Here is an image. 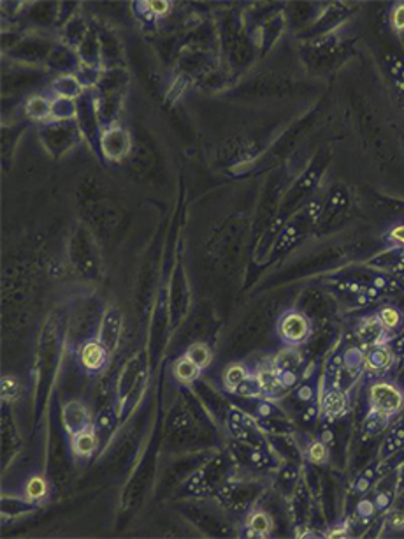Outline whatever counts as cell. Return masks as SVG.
Masks as SVG:
<instances>
[{
    "label": "cell",
    "mask_w": 404,
    "mask_h": 539,
    "mask_svg": "<svg viewBox=\"0 0 404 539\" xmlns=\"http://www.w3.org/2000/svg\"><path fill=\"white\" fill-rule=\"evenodd\" d=\"M369 403H371V411L378 412L385 418H392L403 409L404 397L396 384L380 381V383L372 384L369 390Z\"/></svg>",
    "instance_id": "1"
},
{
    "label": "cell",
    "mask_w": 404,
    "mask_h": 539,
    "mask_svg": "<svg viewBox=\"0 0 404 539\" xmlns=\"http://www.w3.org/2000/svg\"><path fill=\"white\" fill-rule=\"evenodd\" d=\"M122 332H123V316L120 308L116 307H107L102 314V321H100V328H99V342L102 344L104 348L107 349V352L111 355V352L116 351L118 348L120 339H122Z\"/></svg>",
    "instance_id": "2"
},
{
    "label": "cell",
    "mask_w": 404,
    "mask_h": 539,
    "mask_svg": "<svg viewBox=\"0 0 404 539\" xmlns=\"http://www.w3.org/2000/svg\"><path fill=\"white\" fill-rule=\"evenodd\" d=\"M100 148L109 160H122L131 150V136L127 129L120 125H111L100 136Z\"/></svg>",
    "instance_id": "3"
},
{
    "label": "cell",
    "mask_w": 404,
    "mask_h": 539,
    "mask_svg": "<svg viewBox=\"0 0 404 539\" xmlns=\"http://www.w3.org/2000/svg\"><path fill=\"white\" fill-rule=\"evenodd\" d=\"M62 421H64L65 430L71 437L93 427L90 411L80 400H71V402L65 403L64 409H62Z\"/></svg>",
    "instance_id": "4"
},
{
    "label": "cell",
    "mask_w": 404,
    "mask_h": 539,
    "mask_svg": "<svg viewBox=\"0 0 404 539\" xmlns=\"http://www.w3.org/2000/svg\"><path fill=\"white\" fill-rule=\"evenodd\" d=\"M278 330H280V335L285 342H289L290 346H298V344H302L308 339L311 326H309V321L299 312H287L285 316L280 319Z\"/></svg>",
    "instance_id": "5"
},
{
    "label": "cell",
    "mask_w": 404,
    "mask_h": 539,
    "mask_svg": "<svg viewBox=\"0 0 404 539\" xmlns=\"http://www.w3.org/2000/svg\"><path fill=\"white\" fill-rule=\"evenodd\" d=\"M107 356H109V352H107V349L99 342V339L87 340V342L81 346L80 351L81 367L87 372L97 374V372H100L106 367Z\"/></svg>",
    "instance_id": "6"
},
{
    "label": "cell",
    "mask_w": 404,
    "mask_h": 539,
    "mask_svg": "<svg viewBox=\"0 0 404 539\" xmlns=\"http://www.w3.org/2000/svg\"><path fill=\"white\" fill-rule=\"evenodd\" d=\"M394 363V352L392 349L385 346V344H377L372 346L364 355V367L368 370L374 372V374H383Z\"/></svg>",
    "instance_id": "7"
},
{
    "label": "cell",
    "mask_w": 404,
    "mask_h": 539,
    "mask_svg": "<svg viewBox=\"0 0 404 539\" xmlns=\"http://www.w3.org/2000/svg\"><path fill=\"white\" fill-rule=\"evenodd\" d=\"M97 447H99V439L93 427L71 437V450L78 458H88L97 452Z\"/></svg>",
    "instance_id": "8"
},
{
    "label": "cell",
    "mask_w": 404,
    "mask_h": 539,
    "mask_svg": "<svg viewBox=\"0 0 404 539\" xmlns=\"http://www.w3.org/2000/svg\"><path fill=\"white\" fill-rule=\"evenodd\" d=\"M320 409L322 412L330 419L343 416L346 412L345 393L341 392L339 388H333V390H329V392H325V395L322 397Z\"/></svg>",
    "instance_id": "9"
},
{
    "label": "cell",
    "mask_w": 404,
    "mask_h": 539,
    "mask_svg": "<svg viewBox=\"0 0 404 539\" xmlns=\"http://www.w3.org/2000/svg\"><path fill=\"white\" fill-rule=\"evenodd\" d=\"M53 90L64 99H76L83 94V85L76 74H60L53 81Z\"/></svg>",
    "instance_id": "10"
},
{
    "label": "cell",
    "mask_w": 404,
    "mask_h": 539,
    "mask_svg": "<svg viewBox=\"0 0 404 539\" xmlns=\"http://www.w3.org/2000/svg\"><path fill=\"white\" fill-rule=\"evenodd\" d=\"M25 112L32 120H44L53 118V101H48L43 96H34L27 101L25 104Z\"/></svg>",
    "instance_id": "11"
},
{
    "label": "cell",
    "mask_w": 404,
    "mask_h": 539,
    "mask_svg": "<svg viewBox=\"0 0 404 539\" xmlns=\"http://www.w3.org/2000/svg\"><path fill=\"white\" fill-rule=\"evenodd\" d=\"M172 374H175V379L179 381L183 384H192L194 381L199 379V374H201V368L192 361L186 355H183L172 367Z\"/></svg>",
    "instance_id": "12"
},
{
    "label": "cell",
    "mask_w": 404,
    "mask_h": 539,
    "mask_svg": "<svg viewBox=\"0 0 404 539\" xmlns=\"http://www.w3.org/2000/svg\"><path fill=\"white\" fill-rule=\"evenodd\" d=\"M385 328L380 323L378 317H369L362 323L361 330H359V340L362 344H369V346H377L381 342V337H383Z\"/></svg>",
    "instance_id": "13"
},
{
    "label": "cell",
    "mask_w": 404,
    "mask_h": 539,
    "mask_svg": "<svg viewBox=\"0 0 404 539\" xmlns=\"http://www.w3.org/2000/svg\"><path fill=\"white\" fill-rule=\"evenodd\" d=\"M48 483H46V479L43 476H32V478L28 479L27 483H25V500H30V503L37 504L43 503L46 497H48Z\"/></svg>",
    "instance_id": "14"
},
{
    "label": "cell",
    "mask_w": 404,
    "mask_h": 539,
    "mask_svg": "<svg viewBox=\"0 0 404 539\" xmlns=\"http://www.w3.org/2000/svg\"><path fill=\"white\" fill-rule=\"evenodd\" d=\"M248 377H250V374H248L245 365L232 363L225 368V372H223V386H225L229 392L236 393V390H238V388L241 386Z\"/></svg>",
    "instance_id": "15"
},
{
    "label": "cell",
    "mask_w": 404,
    "mask_h": 539,
    "mask_svg": "<svg viewBox=\"0 0 404 539\" xmlns=\"http://www.w3.org/2000/svg\"><path fill=\"white\" fill-rule=\"evenodd\" d=\"M246 527L251 529L257 534V538H266V536H269L271 529H273V520L269 518L266 511L257 509V511L250 513V516L246 520Z\"/></svg>",
    "instance_id": "16"
},
{
    "label": "cell",
    "mask_w": 404,
    "mask_h": 539,
    "mask_svg": "<svg viewBox=\"0 0 404 539\" xmlns=\"http://www.w3.org/2000/svg\"><path fill=\"white\" fill-rule=\"evenodd\" d=\"M78 115V104L74 99H58L53 101V120L56 122H67V120L74 118Z\"/></svg>",
    "instance_id": "17"
},
{
    "label": "cell",
    "mask_w": 404,
    "mask_h": 539,
    "mask_svg": "<svg viewBox=\"0 0 404 539\" xmlns=\"http://www.w3.org/2000/svg\"><path fill=\"white\" fill-rule=\"evenodd\" d=\"M185 355L188 356V358H190L192 361L201 368V370L202 368H206L207 365L211 363V359H213V351H211L210 346L204 342L192 344L190 348L186 349Z\"/></svg>",
    "instance_id": "18"
},
{
    "label": "cell",
    "mask_w": 404,
    "mask_h": 539,
    "mask_svg": "<svg viewBox=\"0 0 404 539\" xmlns=\"http://www.w3.org/2000/svg\"><path fill=\"white\" fill-rule=\"evenodd\" d=\"M299 363H301V356H299V352L295 351V349L290 348V349H285L282 355H278V358L274 359L273 367L276 368V370H283V368L295 370Z\"/></svg>",
    "instance_id": "19"
},
{
    "label": "cell",
    "mask_w": 404,
    "mask_h": 539,
    "mask_svg": "<svg viewBox=\"0 0 404 539\" xmlns=\"http://www.w3.org/2000/svg\"><path fill=\"white\" fill-rule=\"evenodd\" d=\"M21 384L14 376L2 377V399L4 402H14L20 397Z\"/></svg>",
    "instance_id": "20"
},
{
    "label": "cell",
    "mask_w": 404,
    "mask_h": 539,
    "mask_svg": "<svg viewBox=\"0 0 404 539\" xmlns=\"http://www.w3.org/2000/svg\"><path fill=\"white\" fill-rule=\"evenodd\" d=\"M327 458H329V452H327V446H325L324 441H315V443L309 444V447H308L309 462H313V463H317V465H320V463L327 462Z\"/></svg>",
    "instance_id": "21"
},
{
    "label": "cell",
    "mask_w": 404,
    "mask_h": 539,
    "mask_svg": "<svg viewBox=\"0 0 404 539\" xmlns=\"http://www.w3.org/2000/svg\"><path fill=\"white\" fill-rule=\"evenodd\" d=\"M378 319L383 324L385 330H394L401 324V314L394 307H385L381 308L380 314H378Z\"/></svg>",
    "instance_id": "22"
},
{
    "label": "cell",
    "mask_w": 404,
    "mask_h": 539,
    "mask_svg": "<svg viewBox=\"0 0 404 539\" xmlns=\"http://www.w3.org/2000/svg\"><path fill=\"white\" fill-rule=\"evenodd\" d=\"M387 419L385 416L378 414V412L371 411V416L368 418V421H366V430L371 432V434H377V432H380L381 428L385 427V423H387Z\"/></svg>",
    "instance_id": "23"
},
{
    "label": "cell",
    "mask_w": 404,
    "mask_h": 539,
    "mask_svg": "<svg viewBox=\"0 0 404 539\" xmlns=\"http://www.w3.org/2000/svg\"><path fill=\"white\" fill-rule=\"evenodd\" d=\"M388 527L394 531H404V511L403 509H394L388 515Z\"/></svg>",
    "instance_id": "24"
},
{
    "label": "cell",
    "mask_w": 404,
    "mask_h": 539,
    "mask_svg": "<svg viewBox=\"0 0 404 539\" xmlns=\"http://www.w3.org/2000/svg\"><path fill=\"white\" fill-rule=\"evenodd\" d=\"M392 25L396 30H404V4L396 6V9H394Z\"/></svg>",
    "instance_id": "25"
},
{
    "label": "cell",
    "mask_w": 404,
    "mask_h": 539,
    "mask_svg": "<svg viewBox=\"0 0 404 539\" xmlns=\"http://www.w3.org/2000/svg\"><path fill=\"white\" fill-rule=\"evenodd\" d=\"M148 8L153 12L155 17H164L169 11V4L167 2H148Z\"/></svg>",
    "instance_id": "26"
},
{
    "label": "cell",
    "mask_w": 404,
    "mask_h": 539,
    "mask_svg": "<svg viewBox=\"0 0 404 539\" xmlns=\"http://www.w3.org/2000/svg\"><path fill=\"white\" fill-rule=\"evenodd\" d=\"M388 238L392 240L394 244L404 245V224L403 226H397V228H394L392 231H390V235H388Z\"/></svg>",
    "instance_id": "27"
},
{
    "label": "cell",
    "mask_w": 404,
    "mask_h": 539,
    "mask_svg": "<svg viewBox=\"0 0 404 539\" xmlns=\"http://www.w3.org/2000/svg\"><path fill=\"white\" fill-rule=\"evenodd\" d=\"M374 504L371 503V500H364V503L359 504V513H361L362 516H369L372 515V509H374Z\"/></svg>",
    "instance_id": "28"
},
{
    "label": "cell",
    "mask_w": 404,
    "mask_h": 539,
    "mask_svg": "<svg viewBox=\"0 0 404 539\" xmlns=\"http://www.w3.org/2000/svg\"><path fill=\"white\" fill-rule=\"evenodd\" d=\"M298 397L301 400H304V402H309V400L313 399V390H311V386H301L299 388Z\"/></svg>",
    "instance_id": "29"
},
{
    "label": "cell",
    "mask_w": 404,
    "mask_h": 539,
    "mask_svg": "<svg viewBox=\"0 0 404 539\" xmlns=\"http://www.w3.org/2000/svg\"><path fill=\"white\" fill-rule=\"evenodd\" d=\"M97 425H99L100 428H109L113 425V418L109 412H102V414L99 416V419H97Z\"/></svg>",
    "instance_id": "30"
},
{
    "label": "cell",
    "mask_w": 404,
    "mask_h": 539,
    "mask_svg": "<svg viewBox=\"0 0 404 539\" xmlns=\"http://www.w3.org/2000/svg\"><path fill=\"white\" fill-rule=\"evenodd\" d=\"M258 414L264 416V418H269V416L273 414V408H271L269 403H260V405H258Z\"/></svg>",
    "instance_id": "31"
},
{
    "label": "cell",
    "mask_w": 404,
    "mask_h": 539,
    "mask_svg": "<svg viewBox=\"0 0 404 539\" xmlns=\"http://www.w3.org/2000/svg\"><path fill=\"white\" fill-rule=\"evenodd\" d=\"M368 487H369L368 479H361V481H359V485H357V488H359V490H361V492L368 490Z\"/></svg>",
    "instance_id": "32"
}]
</instances>
